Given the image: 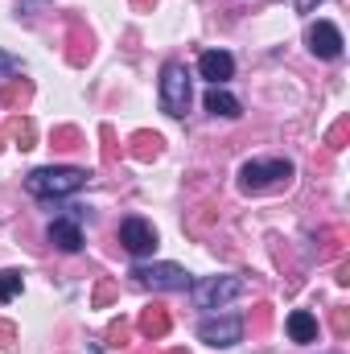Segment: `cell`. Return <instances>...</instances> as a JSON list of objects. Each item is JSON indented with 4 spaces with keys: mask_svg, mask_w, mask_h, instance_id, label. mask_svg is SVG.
<instances>
[{
    "mask_svg": "<svg viewBox=\"0 0 350 354\" xmlns=\"http://www.w3.org/2000/svg\"><path fill=\"white\" fill-rule=\"evenodd\" d=\"M83 185H87V169H71V165H46L25 177V189L33 198H66Z\"/></svg>",
    "mask_w": 350,
    "mask_h": 354,
    "instance_id": "6da1fadb",
    "label": "cell"
},
{
    "mask_svg": "<svg viewBox=\"0 0 350 354\" xmlns=\"http://www.w3.org/2000/svg\"><path fill=\"white\" fill-rule=\"evenodd\" d=\"M161 107L165 115H177V120L190 111V71L181 62H165L161 71Z\"/></svg>",
    "mask_w": 350,
    "mask_h": 354,
    "instance_id": "7a4b0ae2",
    "label": "cell"
},
{
    "mask_svg": "<svg viewBox=\"0 0 350 354\" xmlns=\"http://www.w3.org/2000/svg\"><path fill=\"white\" fill-rule=\"evenodd\" d=\"M243 288H248L243 276H210V280L194 284V301H198V309H223L235 297H243Z\"/></svg>",
    "mask_w": 350,
    "mask_h": 354,
    "instance_id": "3957f363",
    "label": "cell"
},
{
    "mask_svg": "<svg viewBox=\"0 0 350 354\" xmlns=\"http://www.w3.org/2000/svg\"><path fill=\"white\" fill-rule=\"evenodd\" d=\"M132 276H136L140 284L157 288V292H181V288L194 284V276H190L181 264H136Z\"/></svg>",
    "mask_w": 350,
    "mask_h": 354,
    "instance_id": "277c9868",
    "label": "cell"
},
{
    "mask_svg": "<svg viewBox=\"0 0 350 354\" xmlns=\"http://www.w3.org/2000/svg\"><path fill=\"white\" fill-rule=\"evenodd\" d=\"M293 177V165L288 161H248L239 169V185L243 189H268L276 181H288Z\"/></svg>",
    "mask_w": 350,
    "mask_h": 354,
    "instance_id": "5b68a950",
    "label": "cell"
},
{
    "mask_svg": "<svg viewBox=\"0 0 350 354\" xmlns=\"http://www.w3.org/2000/svg\"><path fill=\"white\" fill-rule=\"evenodd\" d=\"M198 338L206 346H239L243 342V322L239 317H206L198 326Z\"/></svg>",
    "mask_w": 350,
    "mask_h": 354,
    "instance_id": "8992f818",
    "label": "cell"
},
{
    "mask_svg": "<svg viewBox=\"0 0 350 354\" xmlns=\"http://www.w3.org/2000/svg\"><path fill=\"white\" fill-rule=\"evenodd\" d=\"M120 243H124L132 256H153V252H157V231H153V223H145V218H124V223H120Z\"/></svg>",
    "mask_w": 350,
    "mask_h": 354,
    "instance_id": "52a82bcc",
    "label": "cell"
},
{
    "mask_svg": "<svg viewBox=\"0 0 350 354\" xmlns=\"http://www.w3.org/2000/svg\"><path fill=\"white\" fill-rule=\"evenodd\" d=\"M342 29L334 25V21H317V25H309V50L317 54V58H342Z\"/></svg>",
    "mask_w": 350,
    "mask_h": 354,
    "instance_id": "ba28073f",
    "label": "cell"
},
{
    "mask_svg": "<svg viewBox=\"0 0 350 354\" xmlns=\"http://www.w3.org/2000/svg\"><path fill=\"white\" fill-rule=\"evenodd\" d=\"M198 71H202V79H206L210 87H223V83L235 75V58H231L227 50H206V54L198 58Z\"/></svg>",
    "mask_w": 350,
    "mask_h": 354,
    "instance_id": "9c48e42d",
    "label": "cell"
},
{
    "mask_svg": "<svg viewBox=\"0 0 350 354\" xmlns=\"http://www.w3.org/2000/svg\"><path fill=\"white\" fill-rule=\"evenodd\" d=\"M50 243L54 248H62V252H83V231H79V210L75 214H66V218H54L50 223Z\"/></svg>",
    "mask_w": 350,
    "mask_h": 354,
    "instance_id": "30bf717a",
    "label": "cell"
},
{
    "mask_svg": "<svg viewBox=\"0 0 350 354\" xmlns=\"http://www.w3.org/2000/svg\"><path fill=\"white\" fill-rule=\"evenodd\" d=\"M169 326H174V317L161 309V305H153V309H145L140 313V322H136V330L149 338V342H161L165 334H169Z\"/></svg>",
    "mask_w": 350,
    "mask_h": 354,
    "instance_id": "8fae6325",
    "label": "cell"
},
{
    "mask_svg": "<svg viewBox=\"0 0 350 354\" xmlns=\"http://www.w3.org/2000/svg\"><path fill=\"white\" fill-rule=\"evenodd\" d=\"M284 330H288V338H293V342H301V346L317 342V317H313V313H305V309L288 313V317H284Z\"/></svg>",
    "mask_w": 350,
    "mask_h": 354,
    "instance_id": "7c38bea8",
    "label": "cell"
},
{
    "mask_svg": "<svg viewBox=\"0 0 350 354\" xmlns=\"http://www.w3.org/2000/svg\"><path fill=\"white\" fill-rule=\"evenodd\" d=\"M206 111L235 120V115H243V103H239V99H235L227 87H210V91H206Z\"/></svg>",
    "mask_w": 350,
    "mask_h": 354,
    "instance_id": "4fadbf2b",
    "label": "cell"
},
{
    "mask_svg": "<svg viewBox=\"0 0 350 354\" xmlns=\"http://www.w3.org/2000/svg\"><path fill=\"white\" fill-rule=\"evenodd\" d=\"M21 149H33V140H37V128H33V120H21V115H12L8 120V128H4Z\"/></svg>",
    "mask_w": 350,
    "mask_h": 354,
    "instance_id": "5bb4252c",
    "label": "cell"
},
{
    "mask_svg": "<svg viewBox=\"0 0 350 354\" xmlns=\"http://www.w3.org/2000/svg\"><path fill=\"white\" fill-rule=\"evenodd\" d=\"M161 153V136H153V132H136L132 136V157L136 161H153Z\"/></svg>",
    "mask_w": 350,
    "mask_h": 354,
    "instance_id": "9a60e30c",
    "label": "cell"
},
{
    "mask_svg": "<svg viewBox=\"0 0 350 354\" xmlns=\"http://www.w3.org/2000/svg\"><path fill=\"white\" fill-rule=\"evenodd\" d=\"M21 288H25V276H21L17 268H4V272H0V301L8 305L12 297H21Z\"/></svg>",
    "mask_w": 350,
    "mask_h": 354,
    "instance_id": "2e32d148",
    "label": "cell"
},
{
    "mask_svg": "<svg viewBox=\"0 0 350 354\" xmlns=\"http://www.w3.org/2000/svg\"><path fill=\"white\" fill-rule=\"evenodd\" d=\"M29 99V83H12V87H0V103L4 107H17V103H25Z\"/></svg>",
    "mask_w": 350,
    "mask_h": 354,
    "instance_id": "e0dca14e",
    "label": "cell"
},
{
    "mask_svg": "<svg viewBox=\"0 0 350 354\" xmlns=\"http://www.w3.org/2000/svg\"><path fill=\"white\" fill-rule=\"evenodd\" d=\"M25 66H21V58H12V54H4L0 50V79H12V75H21Z\"/></svg>",
    "mask_w": 350,
    "mask_h": 354,
    "instance_id": "ac0fdd59",
    "label": "cell"
},
{
    "mask_svg": "<svg viewBox=\"0 0 350 354\" xmlns=\"http://www.w3.org/2000/svg\"><path fill=\"white\" fill-rule=\"evenodd\" d=\"M54 140H58V149H79V132L75 128H58Z\"/></svg>",
    "mask_w": 350,
    "mask_h": 354,
    "instance_id": "d6986e66",
    "label": "cell"
},
{
    "mask_svg": "<svg viewBox=\"0 0 350 354\" xmlns=\"http://www.w3.org/2000/svg\"><path fill=\"white\" fill-rule=\"evenodd\" d=\"M342 140H347V120L330 128V136H326V145H330V149H342Z\"/></svg>",
    "mask_w": 350,
    "mask_h": 354,
    "instance_id": "ffe728a7",
    "label": "cell"
},
{
    "mask_svg": "<svg viewBox=\"0 0 350 354\" xmlns=\"http://www.w3.org/2000/svg\"><path fill=\"white\" fill-rule=\"evenodd\" d=\"M107 338H111V346H124V338H128V326H124V322H116V326L107 330Z\"/></svg>",
    "mask_w": 350,
    "mask_h": 354,
    "instance_id": "44dd1931",
    "label": "cell"
},
{
    "mask_svg": "<svg viewBox=\"0 0 350 354\" xmlns=\"http://www.w3.org/2000/svg\"><path fill=\"white\" fill-rule=\"evenodd\" d=\"M111 292H116V288H111V280H103V284L95 288V301H99V305H107V301H111Z\"/></svg>",
    "mask_w": 350,
    "mask_h": 354,
    "instance_id": "7402d4cb",
    "label": "cell"
},
{
    "mask_svg": "<svg viewBox=\"0 0 350 354\" xmlns=\"http://www.w3.org/2000/svg\"><path fill=\"white\" fill-rule=\"evenodd\" d=\"M12 338H17V330L12 326H0V351H12Z\"/></svg>",
    "mask_w": 350,
    "mask_h": 354,
    "instance_id": "603a6c76",
    "label": "cell"
},
{
    "mask_svg": "<svg viewBox=\"0 0 350 354\" xmlns=\"http://www.w3.org/2000/svg\"><path fill=\"white\" fill-rule=\"evenodd\" d=\"M42 4H50V0H21V4H17V17H29V12L42 8Z\"/></svg>",
    "mask_w": 350,
    "mask_h": 354,
    "instance_id": "cb8c5ba5",
    "label": "cell"
},
{
    "mask_svg": "<svg viewBox=\"0 0 350 354\" xmlns=\"http://www.w3.org/2000/svg\"><path fill=\"white\" fill-rule=\"evenodd\" d=\"M334 330H338V334H347V313H342V309L334 313Z\"/></svg>",
    "mask_w": 350,
    "mask_h": 354,
    "instance_id": "d4e9b609",
    "label": "cell"
},
{
    "mask_svg": "<svg viewBox=\"0 0 350 354\" xmlns=\"http://www.w3.org/2000/svg\"><path fill=\"white\" fill-rule=\"evenodd\" d=\"M317 4H322V0H297V12H313Z\"/></svg>",
    "mask_w": 350,
    "mask_h": 354,
    "instance_id": "484cf974",
    "label": "cell"
},
{
    "mask_svg": "<svg viewBox=\"0 0 350 354\" xmlns=\"http://www.w3.org/2000/svg\"><path fill=\"white\" fill-rule=\"evenodd\" d=\"M169 354H185V351H169Z\"/></svg>",
    "mask_w": 350,
    "mask_h": 354,
    "instance_id": "4316f807",
    "label": "cell"
},
{
    "mask_svg": "<svg viewBox=\"0 0 350 354\" xmlns=\"http://www.w3.org/2000/svg\"><path fill=\"white\" fill-rule=\"evenodd\" d=\"M0 145H4V140H0Z\"/></svg>",
    "mask_w": 350,
    "mask_h": 354,
    "instance_id": "83f0119b",
    "label": "cell"
}]
</instances>
